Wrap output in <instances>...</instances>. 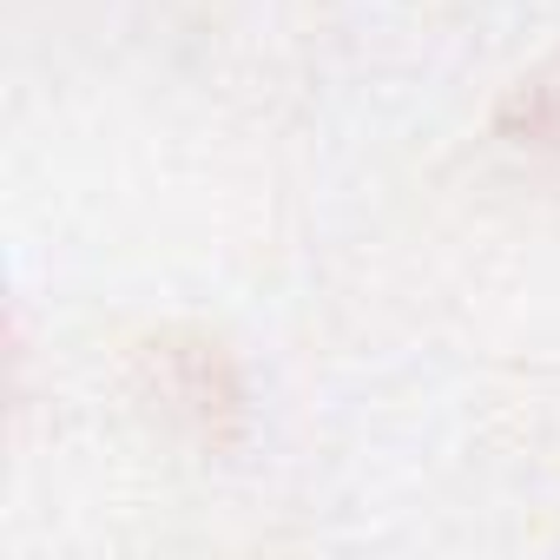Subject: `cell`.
Segmentation results:
<instances>
[{
	"mask_svg": "<svg viewBox=\"0 0 560 560\" xmlns=\"http://www.w3.org/2000/svg\"><path fill=\"white\" fill-rule=\"evenodd\" d=\"M494 132L534 152H560V60L521 73L508 86V100L494 106Z\"/></svg>",
	"mask_w": 560,
	"mask_h": 560,
	"instance_id": "cell-2",
	"label": "cell"
},
{
	"mask_svg": "<svg viewBox=\"0 0 560 560\" xmlns=\"http://www.w3.org/2000/svg\"><path fill=\"white\" fill-rule=\"evenodd\" d=\"M145 363H152V396L191 422L205 442H231L244 429V383L224 357V343L211 337H159L145 343Z\"/></svg>",
	"mask_w": 560,
	"mask_h": 560,
	"instance_id": "cell-1",
	"label": "cell"
}]
</instances>
